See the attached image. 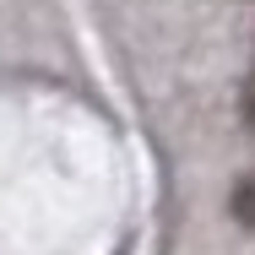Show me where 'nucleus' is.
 <instances>
[{
	"label": "nucleus",
	"instance_id": "1",
	"mask_svg": "<svg viewBox=\"0 0 255 255\" xmlns=\"http://www.w3.org/2000/svg\"><path fill=\"white\" fill-rule=\"evenodd\" d=\"M228 212H234L245 228H255V174H245V179L234 185V196H228Z\"/></svg>",
	"mask_w": 255,
	"mask_h": 255
},
{
	"label": "nucleus",
	"instance_id": "2",
	"mask_svg": "<svg viewBox=\"0 0 255 255\" xmlns=\"http://www.w3.org/2000/svg\"><path fill=\"white\" fill-rule=\"evenodd\" d=\"M245 120L255 125V65H250V82H245Z\"/></svg>",
	"mask_w": 255,
	"mask_h": 255
}]
</instances>
